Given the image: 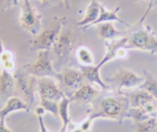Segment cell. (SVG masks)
Masks as SVG:
<instances>
[{
    "label": "cell",
    "mask_w": 157,
    "mask_h": 132,
    "mask_svg": "<svg viewBox=\"0 0 157 132\" xmlns=\"http://www.w3.org/2000/svg\"><path fill=\"white\" fill-rule=\"evenodd\" d=\"M79 69L83 73L85 79L89 83L92 85H98L102 90L104 91L111 90L109 85L102 79L100 74L101 67L98 64H93L90 66L80 65Z\"/></svg>",
    "instance_id": "13"
},
{
    "label": "cell",
    "mask_w": 157,
    "mask_h": 132,
    "mask_svg": "<svg viewBox=\"0 0 157 132\" xmlns=\"http://www.w3.org/2000/svg\"><path fill=\"white\" fill-rule=\"evenodd\" d=\"M101 4L98 0H91L86 9L83 18L77 23V25L84 29L93 26V24L99 17Z\"/></svg>",
    "instance_id": "16"
},
{
    "label": "cell",
    "mask_w": 157,
    "mask_h": 132,
    "mask_svg": "<svg viewBox=\"0 0 157 132\" xmlns=\"http://www.w3.org/2000/svg\"><path fill=\"white\" fill-rule=\"evenodd\" d=\"M30 75L39 79L51 77L59 80L61 73L58 72L54 66L50 50L37 52L36 58L31 62L21 68Z\"/></svg>",
    "instance_id": "3"
},
{
    "label": "cell",
    "mask_w": 157,
    "mask_h": 132,
    "mask_svg": "<svg viewBox=\"0 0 157 132\" xmlns=\"http://www.w3.org/2000/svg\"><path fill=\"white\" fill-rule=\"evenodd\" d=\"M37 118H38V121H39V124L40 132H50L47 129V128L45 125L42 116V115H38Z\"/></svg>",
    "instance_id": "28"
},
{
    "label": "cell",
    "mask_w": 157,
    "mask_h": 132,
    "mask_svg": "<svg viewBox=\"0 0 157 132\" xmlns=\"http://www.w3.org/2000/svg\"><path fill=\"white\" fill-rule=\"evenodd\" d=\"M85 79L84 76L80 69L70 68L61 73L59 80L63 83L67 88L75 91L84 84Z\"/></svg>",
    "instance_id": "11"
},
{
    "label": "cell",
    "mask_w": 157,
    "mask_h": 132,
    "mask_svg": "<svg viewBox=\"0 0 157 132\" xmlns=\"http://www.w3.org/2000/svg\"><path fill=\"white\" fill-rule=\"evenodd\" d=\"M99 91L90 83L83 84L78 90H75L70 97L72 101H77L83 103H93L98 97Z\"/></svg>",
    "instance_id": "14"
},
{
    "label": "cell",
    "mask_w": 157,
    "mask_h": 132,
    "mask_svg": "<svg viewBox=\"0 0 157 132\" xmlns=\"http://www.w3.org/2000/svg\"><path fill=\"white\" fill-rule=\"evenodd\" d=\"M19 0H0V9L4 10L18 4Z\"/></svg>",
    "instance_id": "27"
},
{
    "label": "cell",
    "mask_w": 157,
    "mask_h": 132,
    "mask_svg": "<svg viewBox=\"0 0 157 132\" xmlns=\"http://www.w3.org/2000/svg\"><path fill=\"white\" fill-rule=\"evenodd\" d=\"M156 54H157V53H156Z\"/></svg>",
    "instance_id": "35"
},
{
    "label": "cell",
    "mask_w": 157,
    "mask_h": 132,
    "mask_svg": "<svg viewBox=\"0 0 157 132\" xmlns=\"http://www.w3.org/2000/svg\"><path fill=\"white\" fill-rule=\"evenodd\" d=\"M22 1L20 14V25L24 29L36 36L40 31L41 15L33 8L29 0Z\"/></svg>",
    "instance_id": "8"
},
{
    "label": "cell",
    "mask_w": 157,
    "mask_h": 132,
    "mask_svg": "<svg viewBox=\"0 0 157 132\" xmlns=\"http://www.w3.org/2000/svg\"><path fill=\"white\" fill-rule=\"evenodd\" d=\"M144 81L139 87L150 93L157 101V77L150 71L144 69Z\"/></svg>",
    "instance_id": "21"
},
{
    "label": "cell",
    "mask_w": 157,
    "mask_h": 132,
    "mask_svg": "<svg viewBox=\"0 0 157 132\" xmlns=\"http://www.w3.org/2000/svg\"><path fill=\"white\" fill-rule=\"evenodd\" d=\"M71 101L70 98L64 96L58 103V115L63 123L62 127L59 132H66L71 123L69 115V106Z\"/></svg>",
    "instance_id": "20"
},
{
    "label": "cell",
    "mask_w": 157,
    "mask_h": 132,
    "mask_svg": "<svg viewBox=\"0 0 157 132\" xmlns=\"http://www.w3.org/2000/svg\"><path fill=\"white\" fill-rule=\"evenodd\" d=\"M156 118H150L146 120L134 123L135 132H156Z\"/></svg>",
    "instance_id": "24"
},
{
    "label": "cell",
    "mask_w": 157,
    "mask_h": 132,
    "mask_svg": "<svg viewBox=\"0 0 157 132\" xmlns=\"http://www.w3.org/2000/svg\"><path fill=\"white\" fill-rule=\"evenodd\" d=\"M74 47V37L69 31H61L57 41L50 51L58 63L62 64L67 61Z\"/></svg>",
    "instance_id": "9"
},
{
    "label": "cell",
    "mask_w": 157,
    "mask_h": 132,
    "mask_svg": "<svg viewBox=\"0 0 157 132\" xmlns=\"http://www.w3.org/2000/svg\"><path fill=\"white\" fill-rule=\"evenodd\" d=\"M142 1H146V2H147L148 3L147 10H148L149 12L151 10V9H152V7L154 6L157 4V0H142Z\"/></svg>",
    "instance_id": "30"
},
{
    "label": "cell",
    "mask_w": 157,
    "mask_h": 132,
    "mask_svg": "<svg viewBox=\"0 0 157 132\" xmlns=\"http://www.w3.org/2000/svg\"><path fill=\"white\" fill-rule=\"evenodd\" d=\"M37 92L40 98L59 102L66 96L56 83L51 77L37 79Z\"/></svg>",
    "instance_id": "10"
},
{
    "label": "cell",
    "mask_w": 157,
    "mask_h": 132,
    "mask_svg": "<svg viewBox=\"0 0 157 132\" xmlns=\"http://www.w3.org/2000/svg\"><path fill=\"white\" fill-rule=\"evenodd\" d=\"M148 14L145 11L137 23L128 28L130 29L126 31V36L129 50L146 51L153 55L157 53V37L153 29L148 25L144 24Z\"/></svg>",
    "instance_id": "2"
},
{
    "label": "cell",
    "mask_w": 157,
    "mask_h": 132,
    "mask_svg": "<svg viewBox=\"0 0 157 132\" xmlns=\"http://www.w3.org/2000/svg\"><path fill=\"white\" fill-rule=\"evenodd\" d=\"M5 119L0 118V132H12L6 125Z\"/></svg>",
    "instance_id": "29"
},
{
    "label": "cell",
    "mask_w": 157,
    "mask_h": 132,
    "mask_svg": "<svg viewBox=\"0 0 157 132\" xmlns=\"http://www.w3.org/2000/svg\"><path fill=\"white\" fill-rule=\"evenodd\" d=\"M105 80L112 91L120 92L123 89L139 88L144 81V77L138 75L131 69L121 68Z\"/></svg>",
    "instance_id": "4"
},
{
    "label": "cell",
    "mask_w": 157,
    "mask_h": 132,
    "mask_svg": "<svg viewBox=\"0 0 157 132\" xmlns=\"http://www.w3.org/2000/svg\"><path fill=\"white\" fill-rule=\"evenodd\" d=\"M15 92V81L13 74L3 69L0 72V94L10 97Z\"/></svg>",
    "instance_id": "18"
},
{
    "label": "cell",
    "mask_w": 157,
    "mask_h": 132,
    "mask_svg": "<svg viewBox=\"0 0 157 132\" xmlns=\"http://www.w3.org/2000/svg\"><path fill=\"white\" fill-rule=\"evenodd\" d=\"M105 50L101 60L98 64L99 67L116 59H126L128 56L129 49L128 47V38L126 34L123 36L104 41Z\"/></svg>",
    "instance_id": "7"
},
{
    "label": "cell",
    "mask_w": 157,
    "mask_h": 132,
    "mask_svg": "<svg viewBox=\"0 0 157 132\" xmlns=\"http://www.w3.org/2000/svg\"><path fill=\"white\" fill-rule=\"evenodd\" d=\"M34 111H35V112L36 114H37V115H43L45 113V111L44 110V109L40 106V105H39L38 106H37L35 109H34Z\"/></svg>",
    "instance_id": "31"
},
{
    "label": "cell",
    "mask_w": 157,
    "mask_h": 132,
    "mask_svg": "<svg viewBox=\"0 0 157 132\" xmlns=\"http://www.w3.org/2000/svg\"><path fill=\"white\" fill-rule=\"evenodd\" d=\"M20 111L29 112L30 107L19 96H12L9 98L4 106L0 109V118H6L9 114Z\"/></svg>",
    "instance_id": "15"
},
{
    "label": "cell",
    "mask_w": 157,
    "mask_h": 132,
    "mask_svg": "<svg viewBox=\"0 0 157 132\" xmlns=\"http://www.w3.org/2000/svg\"><path fill=\"white\" fill-rule=\"evenodd\" d=\"M120 10V7L119 6L117 7L113 10H109L106 9L103 5L101 4L100 12H99V17L98 19L95 21V22L93 24V25H98L99 23H105V22L118 21L126 26L128 28L131 27V25L126 22L125 21H124L123 20H122L118 17V13Z\"/></svg>",
    "instance_id": "17"
},
{
    "label": "cell",
    "mask_w": 157,
    "mask_h": 132,
    "mask_svg": "<svg viewBox=\"0 0 157 132\" xmlns=\"http://www.w3.org/2000/svg\"><path fill=\"white\" fill-rule=\"evenodd\" d=\"M75 55L80 65L90 66L93 64L94 56L93 53L87 47H79L76 50Z\"/></svg>",
    "instance_id": "23"
},
{
    "label": "cell",
    "mask_w": 157,
    "mask_h": 132,
    "mask_svg": "<svg viewBox=\"0 0 157 132\" xmlns=\"http://www.w3.org/2000/svg\"><path fill=\"white\" fill-rule=\"evenodd\" d=\"M98 34L104 41L123 36L126 33V31L117 29L112 22L102 23L98 24Z\"/></svg>",
    "instance_id": "19"
},
{
    "label": "cell",
    "mask_w": 157,
    "mask_h": 132,
    "mask_svg": "<svg viewBox=\"0 0 157 132\" xmlns=\"http://www.w3.org/2000/svg\"><path fill=\"white\" fill-rule=\"evenodd\" d=\"M155 129H156V132H157V118H156V122H155Z\"/></svg>",
    "instance_id": "34"
},
{
    "label": "cell",
    "mask_w": 157,
    "mask_h": 132,
    "mask_svg": "<svg viewBox=\"0 0 157 132\" xmlns=\"http://www.w3.org/2000/svg\"><path fill=\"white\" fill-rule=\"evenodd\" d=\"M15 81V91L30 107L35 101L37 78L30 75L21 68L13 72Z\"/></svg>",
    "instance_id": "5"
},
{
    "label": "cell",
    "mask_w": 157,
    "mask_h": 132,
    "mask_svg": "<svg viewBox=\"0 0 157 132\" xmlns=\"http://www.w3.org/2000/svg\"><path fill=\"white\" fill-rule=\"evenodd\" d=\"M152 118L150 117L143 109L137 107H131L129 111L128 118L132 119L134 123H138L148 118Z\"/></svg>",
    "instance_id": "25"
},
{
    "label": "cell",
    "mask_w": 157,
    "mask_h": 132,
    "mask_svg": "<svg viewBox=\"0 0 157 132\" xmlns=\"http://www.w3.org/2000/svg\"><path fill=\"white\" fill-rule=\"evenodd\" d=\"M63 21H56L52 25L40 31L30 43V50L34 52L51 50L57 41L62 29Z\"/></svg>",
    "instance_id": "6"
},
{
    "label": "cell",
    "mask_w": 157,
    "mask_h": 132,
    "mask_svg": "<svg viewBox=\"0 0 157 132\" xmlns=\"http://www.w3.org/2000/svg\"><path fill=\"white\" fill-rule=\"evenodd\" d=\"M92 104L89 115L94 119H111L121 124L124 119L128 118L131 106L128 97L122 91H112L109 95L100 98L98 97Z\"/></svg>",
    "instance_id": "1"
},
{
    "label": "cell",
    "mask_w": 157,
    "mask_h": 132,
    "mask_svg": "<svg viewBox=\"0 0 157 132\" xmlns=\"http://www.w3.org/2000/svg\"><path fill=\"white\" fill-rule=\"evenodd\" d=\"M121 91L128 97L131 107L142 109L148 104L155 100L150 93L140 88L129 91Z\"/></svg>",
    "instance_id": "12"
},
{
    "label": "cell",
    "mask_w": 157,
    "mask_h": 132,
    "mask_svg": "<svg viewBox=\"0 0 157 132\" xmlns=\"http://www.w3.org/2000/svg\"><path fill=\"white\" fill-rule=\"evenodd\" d=\"M40 1H42V2H50V1H52L54 0H40Z\"/></svg>",
    "instance_id": "33"
},
{
    "label": "cell",
    "mask_w": 157,
    "mask_h": 132,
    "mask_svg": "<svg viewBox=\"0 0 157 132\" xmlns=\"http://www.w3.org/2000/svg\"><path fill=\"white\" fill-rule=\"evenodd\" d=\"M58 103L56 101L40 98L39 105L42 106L45 112H48L53 115H58Z\"/></svg>",
    "instance_id": "26"
},
{
    "label": "cell",
    "mask_w": 157,
    "mask_h": 132,
    "mask_svg": "<svg viewBox=\"0 0 157 132\" xmlns=\"http://www.w3.org/2000/svg\"><path fill=\"white\" fill-rule=\"evenodd\" d=\"M0 64L2 69L10 72H14L17 69V64L13 53L4 49L0 53Z\"/></svg>",
    "instance_id": "22"
},
{
    "label": "cell",
    "mask_w": 157,
    "mask_h": 132,
    "mask_svg": "<svg viewBox=\"0 0 157 132\" xmlns=\"http://www.w3.org/2000/svg\"><path fill=\"white\" fill-rule=\"evenodd\" d=\"M65 4H66V7H67V9H69V0H63Z\"/></svg>",
    "instance_id": "32"
}]
</instances>
